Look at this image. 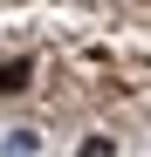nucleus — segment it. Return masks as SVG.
I'll return each mask as SVG.
<instances>
[{"instance_id": "obj_1", "label": "nucleus", "mask_w": 151, "mask_h": 157, "mask_svg": "<svg viewBox=\"0 0 151 157\" xmlns=\"http://www.w3.org/2000/svg\"><path fill=\"white\" fill-rule=\"evenodd\" d=\"M35 82V62H0V96H21Z\"/></svg>"}, {"instance_id": "obj_2", "label": "nucleus", "mask_w": 151, "mask_h": 157, "mask_svg": "<svg viewBox=\"0 0 151 157\" xmlns=\"http://www.w3.org/2000/svg\"><path fill=\"white\" fill-rule=\"evenodd\" d=\"M7 157H35V130H14V137H7Z\"/></svg>"}, {"instance_id": "obj_3", "label": "nucleus", "mask_w": 151, "mask_h": 157, "mask_svg": "<svg viewBox=\"0 0 151 157\" xmlns=\"http://www.w3.org/2000/svg\"><path fill=\"white\" fill-rule=\"evenodd\" d=\"M83 157H110V137H83Z\"/></svg>"}]
</instances>
